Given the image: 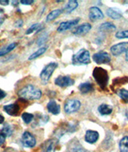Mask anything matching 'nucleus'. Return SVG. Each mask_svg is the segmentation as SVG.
Wrapping results in <instances>:
<instances>
[{
  "mask_svg": "<svg viewBox=\"0 0 128 152\" xmlns=\"http://www.w3.org/2000/svg\"><path fill=\"white\" fill-rule=\"evenodd\" d=\"M18 95L24 100H38L42 97V91L34 85L28 84L18 91Z\"/></svg>",
  "mask_w": 128,
  "mask_h": 152,
  "instance_id": "1",
  "label": "nucleus"
},
{
  "mask_svg": "<svg viewBox=\"0 0 128 152\" xmlns=\"http://www.w3.org/2000/svg\"><path fill=\"white\" fill-rule=\"evenodd\" d=\"M93 77L98 85L102 90H106L109 82V75L107 71L102 67H95L93 71Z\"/></svg>",
  "mask_w": 128,
  "mask_h": 152,
  "instance_id": "2",
  "label": "nucleus"
},
{
  "mask_svg": "<svg viewBox=\"0 0 128 152\" xmlns=\"http://www.w3.org/2000/svg\"><path fill=\"white\" fill-rule=\"evenodd\" d=\"M72 62L75 65H87L91 63L90 52L86 49L82 48L72 57Z\"/></svg>",
  "mask_w": 128,
  "mask_h": 152,
  "instance_id": "3",
  "label": "nucleus"
},
{
  "mask_svg": "<svg viewBox=\"0 0 128 152\" xmlns=\"http://www.w3.org/2000/svg\"><path fill=\"white\" fill-rule=\"evenodd\" d=\"M58 67V63L55 62H51V63H48L44 68L42 69V71L40 73V79L42 81V84H47L50 79V77L52 75L53 72Z\"/></svg>",
  "mask_w": 128,
  "mask_h": 152,
  "instance_id": "4",
  "label": "nucleus"
},
{
  "mask_svg": "<svg viewBox=\"0 0 128 152\" xmlns=\"http://www.w3.org/2000/svg\"><path fill=\"white\" fill-rule=\"evenodd\" d=\"M81 102L78 99H68L64 103V110L67 114H72L79 110Z\"/></svg>",
  "mask_w": 128,
  "mask_h": 152,
  "instance_id": "5",
  "label": "nucleus"
},
{
  "mask_svg": "<svg viewBox=\"0 0 128 152\" xmlns=\"http://www.w3.org/2000/svg\"><path fill=\"white\" fill-rule=\"evenodd\" d=\"M21 142L24 147L32 148L36 145V139L33 134L29 131H24L22 134Z\"/></svg>",
  "mask_w": 128,
  "mask_h": 152,
  "instance_id": "6",
  "label": "nucleus"
},
{
  "mask_svg": "<svg viewBox=\"0 0 128 152\" xmlns=\"http://www.w3.org/2000/svg\"><path fill=\"white\" fill-rule=\"evenodd\" d=\"M55 83L60 87H68L75 84V80L67 75H59L55 79Z\"/></svg>",
  "mask_w": 128,
  "mask_h": 152,
  "instance_id": "7",
  "label": "nucleus"
},
{
  "mask_svg": "<svg viewBox=\"0 0 128 152\" xmlns=\"http://www.w3.org/2000/svg\"><path fill=\"white\" fill-rule=\"evenodd\" d=\"M93 60L94 63L97 64H104V63H109L111 60L110 55L107 52H103V51H100V52L95 53L93 56H92Z\"/></svg>",
  "mask_w": 128,
  "mask_h": 152,
  "instance_id": "8",
  "label": "nucleus"
},
{
  "mask_svg": "<svg viewBox=\"0 0 128 152\" xmlns=\"http://www.w3.org/2000/svg\"><path fill=\"white\" fill-rule=\"evenodd\" d=\"M128 50V42H123L118 43L110 47V52L115 56H119L121 54L127 52Z\"/></svg>",
  "mask_w": 128,
  "mask_h": 152,
  "instance_id": "9",
  "label": "nucleus"
},
{
  "mask_svg": "<svg viewBox=\"0 0 128 152\" xmlns=\"http://www.w3.org/2000/svg\"><path fill=\"white\" fill-rule=\"evenodd\" d=\"M92 26L90 23H83L80 26H77L72 31V34L77 36H83L84 34H87L91 30Z\"/></svg>",
  "mask_w": 128,
  "mask_h": 152,
  "instance_id": "10",
  "label": "nucleus"
},
{
  "mask_svg": "<svg viewBox=\"0 0 128 152\" xmlns=\"http://www.w3.org/2000/svg\"><path fill=\"white\" fill-rule=\"evenodd\" d=\"M80 20V18H75V19H72V20H68V21L63 22L61 23L60 25L58 27V32H63L67 31V30L71 29L73 26H75V25L78 23V22Z\"/></svg>",
  "mask_w": 128,
  "mask_h": 152,
  "instance_id": "11",
  "label": "nucleus"
},
{
  "mask_svg": "<svg viewBox=\"0 0 128 152\" xmlns=\"http://www.w3.org/2000/svg\"><path fill=\"white\" fill-rule=\"evenodd\" d=\"M89 11V18L91 21L100 20L104 18V15L102 11L97 7H92L90 8Z\"/></svg>",
  "mask_w": 128,
  "mask_h": 152,
  "instance_id": "12",
  "label": "nucleus"
},
{
  "mask_svg": "<svg viewBox=\"0 0 128 152\" xmlns=\"http://www.w3.org/2000/svg\"><path fill=\"white\" fill-rule=\"evenodd\" d=\"M3 110L9 115L16 116L20 110V106L17 102L8 104L3 107Z\"/></svg>",
  "mask_w": 128,
  "mask_h": 152,
  "instance_id": "13",
  "label": "nucleus"
},
{
  "mask_svg": "<svg viewBox=\"0 0 128 152\" xmlns=\"http://www.w3.org/2000/svg\"><path fill=\"white\" fill-rule=\"evenodd\" d=\"M67 152H86V151L77 139H73L68 144Z\"/></svg>",
  "mask_w": 128,
  "mask_h": 152,
  "instance_id": "14",
  "label": "nucleus"
},
{
  "mask_svg": "<svg viewBox=\"0 0 128 152\" xmlns=\"http://www.w3.org/2000/svg\"><path fill=\"white\" fill-rule=\"evenodd\" d=\"M99 138V134L96 131H93V130H88L86 131L84 139L86 142H88L90 144H94L95 143Z\"/></svg>",
  "mask_w": 128,
  "mask_h": 152,
  "instance_id": "15",
  "label": "nucleus"
},
{
  "mask_svg": "<svg viewBox=\"0 0 128 152\" xmlns=\"http://www.w3.org/2000/svg\"><path fill=\"white\" fill-rule=\"evenodd\" d=\"M58 141L55 139H48L42 145V152H55Z\"/></svg>",
  "mask_w": 128,
  "mask_h": 152,
  "instance_id": "16",
  "label": "nucleus"
},
{
  "mask_svg": "<svg viewBox=\"0 0 128 152\" xmlns=\"http://www.w3.org/2000/svg\"><path fill=\"white\" fill-rule=\"evenodd\" d=\"M47 108L49 112L55 115H57L60 113V106L59 105L57 102H55V100L54 99L49 101V102L47 103Z\"/></svg>",
  "mask_w": 128,
  "mask_h": 152,
  "instance_id": "17",
  "label": "nucleus"
},
{
  "mask_svg": "<svg viewBox=\"0 0 128 152\" xmlns=\"http://www.w3.org/2000/svg\"><path fill=\"white\" fill-rule=\"evenodd\" d=\"M113 108L111 106L108 105V104H101V105L98 107V111L99 112L100 115H108L112 113Z\"/></svg>",
  "mask_w": 128,
  "mask_h": 152,
  "instance_id": "18",
  "label": "nucleus"
},
{
  "mask_svg": "<svg viewBox=\"0 0 128 152\" xmlns=\"http://www.w3.org/2000/svg\"><path fill=\"white\" fill-rule=\"evenodd\" d=\"M0 133L3 134L6 138H9L11 137L14 133L13 126L10 125L9 123H6L5 125L2 127V129L0 130Z\"/></svg>",
  "mask_w": 128,
  "mask_h": 152,
  "instance_id": "19",
  "label": "nucleus"
},
{
  "mask_svg": "<svg viewBox=\"0 0 128 152\" xmlns=\"http://www.w3.org/2000/svg\"><path fill=\"white\" fill-rule=\"evenodd\" d=\"M78 3L77 1H75V0H70V1H68L67 4L65 6V7L63 9V11L66 12L67 14H70L72 11H75L76 8L78 7Z\"/></svg>",
  "mask_w": 128,
  "mask_h": 152,
  "instance_id": "20",
  "label": "nucleus"
},
{
  "mask_svg": "<svg viewBox=\"0 0 128 152\" xmlns=\"http://www.w3.org/2000/svg\"><path fill=\"white\" fill-rule=\"evenodd\" d=\"M107 15L112 19H119L123 16L119 10H116L115 8H108L107 10Z\"/></svg>",
  "mask_w": 128,
  "mask_h": 152,
  "instance_id": "21",
  "label": "nucleus"
},
{
  "mask_svg": "<svg viewBox=\"0 0 128 152\" xmlns=\"http://www.w3.org/2000/svg\"><path fill=\"white\" fill-rule=\"evenodd\" d=\"M63 12V10L62 9H56V10H54V11H50V13L48 14L47 15V18H46V22H50L55 20V18H57Z\"/></svg>",
  "mask_w": 128,
  "mask_h": 152,
  "instance_id": "22",
  "label": "nucleus"
},
{
  "mask_svg": "<svg viewBox=\"0 0 128 152\" xmlns=\"http://www.w3.org/2000/svg\"><path fill=\"white\" fill-rule=\"evenodd\" d=\"M78 90L82 94H87V93H89L93 90V85L91 83H88V82L83 83H81L78 86Z\"/></svg>",
  "mask_w": 128,
  "mask_h": 152,
  "instance_id": "23",
  "label": "nucleus"
},
{
  "mask_svg": "<svg viewBox=\"0 0 128 152\" xmlns=\"http://www.w3.org/2000/svg\"><path fill=\"white\" fill-rule=\"evenodd\" d=\"M99 30L100 31H114L116 30V26L112 23H102L99 27Z\"/></svg>",
  "mask_w": 128,
  "mask_h": 152,
  "instance_id": "24",
  "label": "nucleus"
},
{
  "mask_svg": "<svg viewBox=\"0 0 128 152\" xmlns=\"http://www.w3.org/2000/svg\"><path fill=\"white\" fill-rule=\"evenodd\" d=\"M16 47H17V43H16V42H11V43H10V44L8 45L7 47H4L3 49H1V50H0V57L7 55L8 53H10L11 51H12Z\"/></svg>",
  "mask_w": 128,
  "mask_h": 152,
  "instance_id": "25",
  "label": "nucleus"
},
{
  "mask_svg": "<svg viewBox=\"0 0 128 152\" xmlns=\"http://www.w3.org/2000/svg\"><path fill=\"white\" fill-rule=\"evenodd\" d=\"M47 48H48L47 47H40L39 49H38V50L35 51V52H34L32 55H30V57L28 58V59L29 60H33V59H35V58H39V56H41L42 55H43V54L47 51Z\"/></svg>",
  "mask_w": 128,
  "mask_h": 152,
  "instance_id": "26",
  "label": "nucleus"
},
{
  "mask_svg": "<svg viewBox=\"0 0 128 152\" xmlns=\"http://www.w3.org/2000/svg\"><path fill=\"white\" fill-rule=\"evenodd\" d=\"M42 29H43V26H42L41 24L37 23L32 24L31 26L29 27L28 29L26 30V34H30L34 33V32H39V31H41Z\"/></svg>",
  "mask_w": 128,
  "mask_h": 152,
  "instance_id": "27",
  "label": "nucleus"
},
{
  "mask_svg": "<svg viewBox=\"0 0 128 152\" xmlns=\"http://www.w3.org/2000/svg\"><path fill=\"white\" fill-rule=\"evenodd\" d=\"M120 152H128V136H124L119 142Z\"/></svg>",
  "mask_w": 128,
  "mask_h": 152,
  "instance_id": "28",
  "label": "nucleus"
},
{
  "mask_svg": "<svg viewBox=\"0 0 128 152\" xmlns=\"http://www.w3.org/2000/svg\"><path fill=\"white\" fill-rule=\"evenodd\" d=\"M116 93H117L118 96H119L121 99L123 100V102H124L125 103H128V91L127 90L124 89V88H122V89L118 90Z\"/></svg>",
  "mask_w": 128,
  "mask_h": 152,
  "instance_id": "29",
  "label": "nucleus"
},
{
  "mask_svg": "<svg viewBox=\"0 0 128 152\" xmlns=\"http://www.w3.org/2000/svg\"><path fill=\"white\" fill-rule=\"evenodd\" d=\"M22 119L26 124H29V123H31L34 119V115L28 112H24L22 115Z\"/></svg>",
  "mask_w": 128,
  "mask_h": 152,
  "instance_id": "30",
  "label": "nucleus"
},
{
  "mask_svg": "<svg viewBox=\"0 0 128 152\" xmlns=\"http://www.w3.org/2000/svg\"><path fill=\"white\" fill-rule=\"evenodd\" d=\"M115 37L117 39H128V30L118 31L115 34Z\"/></svg>",
  "mask_w": 128,
  "mask_h": 152,
  "instance_id": "31",
  "label": "nucleus"
},
{
  "mask_svg": "<svg viewBox=\"0 0 128 152\" xmlns=\"http://www.w3.org/2000/svg\"><path fill=\"white\" fill-rule=\"evenodd\" d=\"M47 39H48V34H47V33L42 34V35H41V36L39 37V39H38V40H37V45H38V46H42V44H44L45 42H46Z\"/></svg>",
  "mask_w": 128,
  "mask_h": 152,
  "instance_id": "32",
  "label": "nucleus"
},
{
  "mask_svg": "<svg viewBox=\"0 0 128 152\" xmlns=\"http://www.w3.org/2000/svg\"><path fill=\"white\" fill-rule=\"evenodd\" d=\"M23 25V19H21V18H18V19H17V20L15 21V26L17 27V28L22 27Z\"/></svg>",
  "mask_w": 128,
  "mask_h": 152,
  "instance_id": "33",
  "label": "nucleus"
},
{
  "mask_svg": "<svg viewBox=\"0 0 128 152\" xmlns=\"http://www.w3.org/2000/svg\"><path fill=\"white\" fill-rule=\"evenodd\" d=\"M34 3V0H21L20 1V3L23 5H32Z\"/></svg>",
  "mask_w": 128,
  "mask_h": 152,
  "instance_id": "34",
  "label": "nucleus"
},
{
  "mask_svg": "<svg viewBox=\"0 0 128 152\" xmlns=\"http://www.w3.org/2000/svg\"><path fill=\"white\" fill-rule=\"evenodd\" d=\"M6 139H7V138H6L3 134H1V133H0V147H1L4 142H5Z\"/></svg>",
  "mask_w": 128,
  "mask_h": 152,
  "instance_id": "35",
  "label": "nucleus"
},
{
  "mask_svg": "<svg viewBox=\"0 0 128 152\" xmlns=\"http://www.w3.org/2000/svg\"><path fill=\"white\" fill-rule=\"evenodd\" d=\"M7 96V93L2 89H0V100L3 99Z\"/></svg>",
  "mask_w": 128,
  "mask_h": 152,
  "instance_id": "36",
  "label": "nucleus"
},
{
  "mask_svg": "<svg viewBox=\"0 0 128 152\" xmlns=\"http://www.w3.org/2000/svg\"><path fill=\"white\" fill-rule=\"evenodd\" d=\"M9 4L8 0H0V5L2 6H7Z\"/></svg>",
  "mask_w": 128,
  "mask_h": 152,
  "instance_id": "37",
  "label": "nucleus"
},
{
  "mask_svg": "<svg viewBox=\"0 0 128 152\" xmlns=\"http://www.w3.org/2000/svg\"><path fill=\"white\" fill-rule=\"evenodd\" d=\"M3 122H4V117L0 114V124H2Z\"/></svg>",
  "mask_w": 128,
  "mask_h": 152,
  "instance_id": "38",
  "label": "nucleus"
},
{
  "mask_svg": "<svg viewBox=\"0 0 128 152\" xmlns=\"http://www.w3.org/2000/svg\"><path fill=\"white\" fill-rule=\"evenodd\" d=\"M11 3H12V5L15 6V7H17V6H18V3H19V2H18V1H12Z\"/></svg>",
  "mask_w": 128,
  "mask_h": 152,
  "instance_id": "39",
  "label": "nucleus"
},
{
  "mask_svg": "<svg viewBox=\"0 0 128 152\" xmlns=\"http://www.w3.org/2000/svg\"><path fill=\"white\" fill-rule=\"evenodd\" d=\"M4 20H5V18H2V17H0V26L3 24V23L4 22Z\"/></svg>",
  "mask_w": 128,
  "mask_h": 152,
  "instance_id": "40",
  "label": "nucleus"
},
{
  "mask_svg": "<svg viewBox=\"0 0 128 152\" xmlns=\"http://www.w3.org/2000/svg\"><path fill=\"white\" fill-rule=\"evenodd\" d=\"M126 60L128 61V50H127V52H126Z\"/></svg>",
  "mask_w": 128,
  "mask_h": 152,
  "instance_id": "41",
  "label": "nucleus"
},
{
  "mask_svg": "<svg viewBox=\"0 0 128 152\" xmlns=\"http://www.w3.org/2000/svg\"><path fill=\"white\" fill-rule=\"evenodd\" d=\"M126 115H127V118H128V110H127V113H126Z\"/></svg>",
  "mask_w": 128,
  "mask_h": 152,
  "instance_id": "42",
  "label": "nucleus"
},
{
  "mask_svg": "<svg viewBox=\"0 0 128 152\" xmlns=\"http://www.w3.org/2000/svg\"><path fill=\"white\" fill-rule=\"evenodd\" d=\"M5 152H7V151H5Z\"/></svg>",
  "mask_w": 128,
  "mask_h": 152,
  "instance_id": "43",
  "label": "nucleus"
}]
</instances>
